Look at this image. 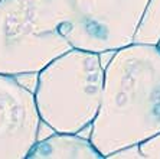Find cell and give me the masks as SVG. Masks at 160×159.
Returning <instances> with one entry per match:
<instances>
[{"instance_id": "cell-8", "label": "cell", "mask_w": 160, "mask_h": 159, "mask_svg": "<svg viewBox=\"0 0 160 159\" xmlns=\"http://www.w3.org/2000/svg\"><path fill=\"white\" fill-rule=\"evenodd\" d=\"M137 151L144 159H160V133L138 143Z\"/></svg>"}, {"instance_id": "cell-4", "label": "cell", "mask_w": 160, "mask_h": 159, "mask_svg": "<svg viewBox=\"0 0 160 159\" xmlns=\"http://www.w3.org/2000/svg\"><path fill=\"white\" fill-rule=\"evenodd\" d=\"M150 0H59L62 34L72 48L116 52L134 42Z\"/></svg>"}, {"instance_id": "cell-2", "label": "cell", "mask_w": 160, "mask_h": 159, "mask_svg": "<svg viewBox=\"0 0 160 159\" xmlns=\"http://www.w3.org/2000/svg\"><path fill=\"white\" fill-rule=\"evenodd\" d=\"M98 52L72 48L38 72L35 100L41 120L55 132L78 133L92 125L104 90Z\"/></svg>"}, {"instance_id": "cell-7", "label": "cell", "mask_w": 160, "mask_h": 159, "mask_svg": "<svg viewBox=\"0 0 160 159\" xmlns=\"http://www.w3.org/2000/svg\"><path fill=\"white\" fill-rule=\"evenodd\" d=\"M160 41V0H150L134 42L137 44H150L157 45Z\"/></svg>"}, {"instance_id": "cell-1", "label": "cell", "mask_w": 160, "mask_h": 159, "mask_svg": "<svg viewBox=\"0 0 160 159\" xmlns=\"http://www.w3.org/2000/svg\"><path fill=\"white\" fill-rule=\"evenodd\" d=\"M160 133V48L133 42L104 71L102 100L89 139L104 158Z\"/></svg>"}, {"instance_id": "cell-6", "label": "cell", "mask_w": 160, "mask_h": 159, "mask_svg": "<svg viewBox=\"0 0 160 159\" xmlns=\"http://www.w3.org/2000/svg\"><path fill=\"white\" fill-rule=\"evenodd\" d=\"M29 159H104L91 139H84L78 133L55 135L36 142L30 149Z\"/></svg>"}, {"instance_id": "cell-5", "label": "cell", "mask_w": 160, "mask_h": 159, "mask_svg": "<svg viewBox=\"0 0 160 159\" xmlns=\"http://www.w3.org/2000/svg\"><path fill=\"white\" fill-rule=\"evenodd\" d=\"M41 122L35 93L13 75L0 74V158H28L38 142Z\"/></svg>"}, {"instance_id": "cell-9", "label": "cell", "mask_w": 160, "mask_h": 159, "mask_svg": "<svg viewBox=\"0 0 160 159\" xmlns=\"http://www.w3.org/2000/svg\"><path fill=\"white\" fill-rule=\"evenodd\" d=\"M157 46H159V48H160V41H159V44H157Z\"/></svg>"}, {"instance_id": "cell-3", "label": "cell", "mask_w": 160, "mask_h": 159, "mask_svg": "<svg viewBox=\"0 0 160 159\" xmlns=\"http://www.w3.org/2000/svg\"><path fill=\"white\" fill-rule=\"evenodd\" d=\"M69 49L59 0H0V74H38Z\"/></svg>"}]
</instances>
